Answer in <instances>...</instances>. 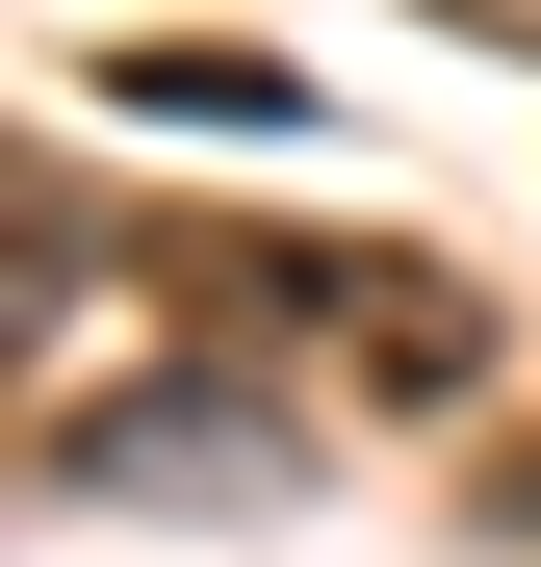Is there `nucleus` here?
<instances>
[{
	"label": "nucleus",
	"instance_id": "obj_1",
	"mask_svg": "<svg viewBox=\"0 0 541 567\" xmlns=\"http://www.w3.org/2000/svg\"><path fill=\"white\" fill-rule=\"evenodd\" d=\"M258 310H284V336H335L387 413H465V388H490V310H465L438 258H361V233H258Z\"/></svg>",
	"mask_w": 541,
	"mask_h": 567
},
{
	"label": "nucleus",
	"instance_id": "obj_2",
	"mask_svg": "<svg viewBox=\"0 0 541 567\" xmlns=\"http://www.w3.org/2000/svg\"><path fill=\"white\" fill-rule=\"evenodd\" d=\"M52 491L258 516V491H310V464H284V413H258V388H77V413H52Z\"/></svg>",
	"mask_w": 541,
	"mask_h": 567
},
{
	"label": "nucleus",
	"instance_id": "obj_3",
	"mask_svg": "<svg viewBox=\"0 0 541 567\" xmlns=\"http://www.w3.org/2000/svg\"><path fill=\"white\" fill-rule=\"evenodd\" d=\"M104 104H155V130H310V78L284 52H104Z\"/></svg>",
	"mask_w": 541,
	"mask_h": 567
}]
</instances>
